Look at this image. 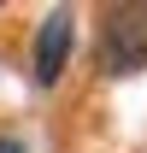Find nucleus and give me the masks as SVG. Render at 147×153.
<instances>
[{"label":"nucleus","instance_id":"nucleus-1","mask_svg":"<svg viewBox=\"0 0 147 153\" xmlns=\"http://www.w3.org/2000/svg\"><path fill=\"white\" fill-rule=\"evenodd\" d=\"M147 65V0L112 6L106 30H100V71L106 76H129Z\"/></svg>","mask_w":147,"mask_h":153},{"label":"nucleus","instance_id":"nucleus-2","mask_svg":"<svg viewBox=\"0 0 147 153\" xmlns=\"http://www.w3.org/2000/svg\"><path fill=\"white\" fill-rule=\"evenodd\" d=\"M71 41H76V12L71 6H53V12L41 18V30H36V82L41 88H53L59 76H65Z\"/></svg>","mask_w":147,"mask_h":153},{"label":"nucleus","instance_id":"nucleus-3","mask_svg":"<svg viewBox=\"0 0 147 153\" xmlns=\"http://www.w3.org/2000/svg\"><path fill=\"white\" fill-rule=\"evenodd\" d=\"M0 153H30V147H24L18 135H0Z\"/></svg>","mask_w":147,"mask_h":153}]
</instances>
